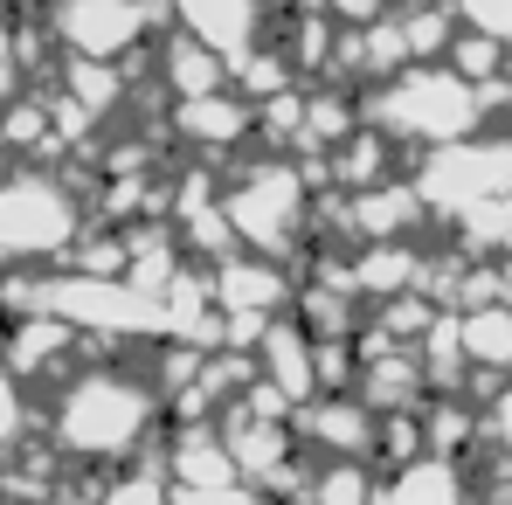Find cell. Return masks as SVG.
<instances>
[{
    "instance_id": "cell-1",
    "label": "cell",
    "mask_w": 512,
    "mask_h": 505,
    "mask_svg": "<svg viewBox=\"0 0 512 505\" xmlns=\"http://www.w3.org/2000/svg\"><path fill=\"white\" fill-rule=\"evenodd\" d=\"M42 436L63 464H77L90 478L160 450V429H167V409H160V388L146 367L132 360H77L56 388H42Z\"/></svg>"
},
{
    "instance_id": "cell-2",
    "label": "cell",
    "mask_w": 512,
    "mask_h": 505,
    "mask_svg": "<svg viewBox=\"0 0 512 505\" xmlns=\"http://www.w3.org/2000/svg\"><path fill=\"white\" fill-rule=\"evenodd\" d=\"M360 118L388 132L395 146H450L464 132H485V90L464 84L450 63H402L395 77L360 90Z\"/></svg>"
},
{
    "instance_id": "cell-3",
    "label": "cell",
    "mask_w": 512,
    "mask_h": 505,
    "mask_svg": "<svg viewBox=\"0 0 512 505\" xmlns=\"http://www.w3.org/2000/svg\"><path fill=\"white\" fill-rule=\"evenodd\" d=\"M222 222L236 236V250L298 263L312 243V187L291 153H250L236 173H222Z\"/></svg>"
},
{
    "instance_id": "cell-4",
    "label": "cell",
    "mask_w": 512,
    "mask_h": 505,
    "mask_svg": "<svg viewBox=\"0 0 512 505\" xmlns=\"http://www.w3.org/2000/svg\"><path fill=\"white\" fill-rule=\"evenodd\" d=\"M84 180L49 167H14L0 173V256L7 263H63L70 243L84 236Z\"/></svg>"
},
{
    "instance_id": "cell-5",
    "label": "cell",
    "mask_w": 512,
    "mask_h": 505,
    "mask_svg": "<svg viewBox=\"0 0 512 505\" xmlns=\"http://www.w3.org/2000/svg\"><path fill=\"white\" fill-rule=\"evenodd\" d=\"M409 187H416L423 215L457 222L471 201L512 187V132H464V139H450V146H423Z\"/></svg>"
},
{
    "instance_id": "cell-6",
    "label": "cell",
    "mask_w": 512,
    "mask_h": 505,
    "mask_svg": "<svg viewBox=\"0 0 512 505\" xmlns=\"http://www.w3.org/2000/svg\"><path fill=\"white\" fill-rule=\"evenodd\" d=\"M42 28H49L56 56L132 63L167 28V0H42Z\"/></svg>"
},
{
    "instance_id": "cell-7",
    "label": "cell",
    "mask_w": 512,
    "mask_h": 505,
    "mask_svg": "<svg viewBox=\"0 0 512 505\" xmlns=\"http://www.w3.org/2000/svg\"><path fill=\"white\" fill-rule=\"evenodd\" d=\"M173 146L201 153V160H229V153H250L256 146V104L243 90H201V97H173L167 118Z\"/></svg>"
},
{
    "instance_id": "cell-8",
    "label": "cell",
    "mask_w": 512,
    "mask_h": 505,
    "mask_svg": "<svg viewBox=\"0 0 512 505\" xmlns=\"http://www.w3.org/2000/svg\"><path fill=\"white\" fill-rule=\"evenodd\" d=\"M298 291V270L277 263V256H256V250H229L208 263V298L215 312H256V319H277Z\"/></svg>"
},
{
    "instance_id": "cell-9",
    "label": "cell",
    "mask_w": 512,
    "mask_h": 505,
    "mask_svg": "<svg viewBox=\"0 0 512 505\" xmlns=\"http://www.w3.org/2000/svg\"><path fill=\"white\" fill-rule=\"evenodd\" d=\"M77 360H84V339L70 333L63 319H49V312H35V319H7V326H0V367L21 374L35 395L56 388Z\"/></svg>"
},
{
    "instance_id": "cell-10",
    "label": "cell",
    "mask_w": 512,
    "mask_h": 505,
    "mask_svg": "<svg viewBox=\"0 0 512 505\" xmlns=\"http://www.w3.org/2000/svg\"><path fill=\"white\" fill-rule=\"evenodd\" d=\"M291 436L305 457H367L374 464V409L346 388V395H312L298 416H291Z\"/></svg>"
},
{
    "instance_id": "cell-11",
    "label": "cell",
    "mask_w": 512,
    "mask_h": 505,
    "mask_svg": "<svg viewBox=\"0 0 512 505\" xmlns=\"http://www.w3.org/2000/svg\"><path fill=\"white\" fill-rule=\"evenodd\" d=\"M167 21L187 28L194 42H208L222 63L250 56L256 42L270 35V7L263 0H167Z\"/></svg>"
},
{
    "instance_id": "cell-12",
    "label": "cell",
    "mask_w": 512,
    "mask_h": 505,
    "mask_svg": "<svg viewBox=\"0 0 512 505\" xmlns=\"http://www.w3.org/2000/svg\"><path fill=\"white\" fill-rule=\"evenodd\" d=\"M250 353H256V381H270L291 409H305V402L319 395V374H312V333H305L291 312H277Z\"/></svg>"
},
{
    "instance_id": "cell-13",
    "label": "cell",
    "mask_w": 512,
    "mask_h": 505,
    "mask_svg": "<svg viewBox=\"0 0 512 505\" xmlns=\"http://www.w3.org/2000/svg\"><path fill=\"white\" fill-rule=\"evenodd\" d=\"M374 505H478V499H471V478H464L457 457H429V450H423V457L381 471Z\"/></svg>"
},
{
    "instance_id": "cell-14",
    "label": "cell",
    "mask_w": 512,
    "mask_h": 505,
    "mask_svg": "<svg viewBox=\"0 0 512 505\" xmlns=\"http://www.w3.org/2000/svg\"><path fill=\"white\" fill-rule=\"evenodd\" d=\"M353 395H360L374 416H388V409H423V402H429V381H423V360H416V346H388V353L360 360V374H353Z\"/></svg>"
},
{
    "instance_id": "cell-15",
    "label": "cell",
    "mask_w": 512,
    "mask_h": 505,
    "mask_svg": "<svg viewBox=\"0 0 512 505\" xmlns=\"http://www.w3.org/2000/svg\"><path fill=\"white\" fill-rule=\"evenodd\" d=\"M153 84L167 90V97H201V90L229 84V63H222L208 42H194L187 28H167L160 49H153Z\"/></svg>"
},
{
    "instance_id": "cell-16",
    "label": "cell",
    "mask_w": 512,
    "mask_h": 505,
    "mask_svg": "<svg viewBox=\"0 0 512 505\" xmlns=\"http://www.w3.org/2000/svg\"><path fill=\"white\" fill-rule=\"evenodd\" d=\"M49 84L63 90V97H77L97 125H111L125 111V97H132V70L125 63H90V56H56L49 63Z\"/></svg>"
},
{
    "instance_id": "cell-17",
    "label": "cell",
    "mask_w": 512,
    "mask_h": 505,
    "mask_svg": "<svg viewBox=\"0 0 512 505\" xmlns=\"http://www.w3.org/2000/svg\"><path fill=\"white\" fill-rule=\"evenodd\" d=\"M346 277H353V291H360V298L416 291V277H423V243H353Z\"/></svg>"
},
{
    "instance_id": "cell-18",
    "label": "cell",
    "mask_w": 512,
    "mask_h": 505,
    "mask_svg": "<svg viewBox=\"0 0 512 505\" xmlns=\"http://www.w3.org/2000/svg\"><path fill=\"white\" fill-rule=\"evenodd\" d=\"M457 346L478 374H506L512 381V312L492 298V305H471L457 312Z\"/></svg>"
},
{
    "instance_id": "cell-19",
    "label": "cell",
    "mask_w": 512,
    "mask_h": 505,
    "mask_svg": "<svg viewBox=\"0 0 512 505\" xmlns=\"http://www.w3.org/2000/svg\"><path fill=\"white\" fill-rule=\"evenodd\" d=\"M388 14H395V28H402L409 63H443V49H450V35H457V7H450V0H395Z\"/></svg>"
},
{
    "instance_id": "cell-20",
    "label": "cell",
    "mask_w": 512,
    "mask_h": 505,
    "mask_svg": "<svg viewBox=\"0 0 512 505\" xmlns=\"http://www.w3.org/2000/svg\"><path fill=\"white\" fill-rule=\"evenodd\" d=\"M90 499L97 505H173V485H167V471H160V450H146V457L104 471Z\"/></svg>"
},
{
    "instance_id": "cell-21",
    "label": "cell",
    "mask_w": 512,
    "mask_h": 505,
    "mask_svg": "<svg viewBox=\"0 0 512 505\" xmlns=\"http://www.w3.org/2000/svg\"><path fill=\"white\" fill-rule=\"evenodd\" d=\"M457 250L464 256H506L512 250V187L471 201V208L457 215Z\"/></svg>"
},
{
    "instance_id": "cell-22",
    "label": "cell",
    "mask_w": 512,
    "mask_h": 505,
    "mask_svg": "<svg viewBox=\"0 0 512 505\" xmlns=\"http://www.w3.org/2000/svg\"><path fill=\"white\" fill-rule=\"evenodd\" d=\"M284 84H298V70L284 63V49H277L270 35L256 42L250 56H236V63H229V90H243L250 104H263V97H277Z\"/></svg>"
},
{
    "instance_id": "cell-23",
    "label": "cell",
    "mask_w": 512,
    "mask_h": 505,
    "mask_svg": "<svg viewBox=\"0 0 512 505\" xmlns=\"http://www.w3.org/2000/svg\"><path fill=\"white\" fill-rule=\"evenodd\" d=\"M305 125V84H284L277 97L256 104V153H291Z\"/></svg>"
},
{
    "instance_id": "cell-24",
    "label": "cell",
    "mask_w": 512,
    "mask_h": 505,
    "mask_svg": "<svg viewBox=\"0 0 512 505\" xmlns=\"http://www.w3.org/2000/svg\"><path fill=\"white\" fill-rule=\"evenodd\" d=\"M436 312H443V305H429L423 291H395V298H374V319H367V326H381L395 346H416Z\"/></svg>"
},
{
    "instance_id": "cell-25",
    "label": "cell",
    "mask_w": 512,
    "mask_h": 505,
    "mask_svg": "<svg viewBox=\"0 0 512 505\" xmlns=\"http://www.w3.org/2000/svg\"><path fill=\"white\" fill-rule=\"evenodd\" d=\"M35 422H42V409H35V388H28L21 374H7V367H0V457H7V450H21Z\"/></svg>"
},
{
    "instance_id": "cell-26",
    "label": "cell",
    "mask_w": 512,
    "mask_h": 505,
    "mask_svg": "<svg viewBox=\"0 0 512 505\" xmlns=\"http://www.w3.org/2000/svg\"><path fill=\"white\" fill-rule=\"evenodd\" d=\"M28 90V56H21V7H0V104Z\"/></svg>"
},
{
    "instance_id": "cell-27",
    "label": "cell",
    "mask_w": 512,
    "mask_h": 505,
    "mask_svg": "<svg viewBox=\"0 0 512 505\" xmlns=\"http://www.w3.org/2000/svg\"><path fill=\"white\" fill-rule=\"evenodd\" d=\"M450 7H457L464 28H485V35L512 42V0H450Z\"/></svg>"
},
{
    "instance_id": "cell-28",
    "label": "cell",
    "mask_w": 512,
    "mask_h": 505,
    "mask_svg": "<svg viewBox=\"0 0 512 505\" xmlns=\"http://www.w3.org/2000/svg\"><path fill=\"white\" fill-rule=\"evenodd\" d=\"M35 505H97V499H90L84 485H77V492H70V485H56V492H49V499H35Z\"/></svg>"
},
{
    "instance_id": "cell-29",
    "label": "cell",
    "mask_w": 512,
    "mask_h": 505,
    "mask_svg": "<svg viewBox=\"0 0 512 505\" xmlns=\"http://www.w3.org/2000/svg\"><path fill=\"white\" fill-rule=\"evenodd\" d=\"M499 305H506V312H512V250L499 256Z\"/></svg>"
},
{
    "instance_id": "cell-30",
    "label": "cell",
    "mask_w": 512,
    "mask_h": 505,
    "mask_svg": "<svg viewBox=\"0 0 512 505\" xmlns=\"http://www.w3.org/2000/svg\"><path fill=\"white\" fill-rule=\"evenodd\" d=\"M0 505H14V499H0Z\"/></svg>"
},
{
    "instance_id": "cell-31",
    "label": "cell",
    "mask_w": 512,
    "mask_h": 505,
    "mask_svg": "<svg viewBox=\"0 0 512 505\" xmlns=\"http://www.w3.org/2000/svg\"><path fill=\"white\" fill-rule=\"evenodd\" d=\"M0 263H7V256H0Z\"/></svg>"
}]
</instances>
